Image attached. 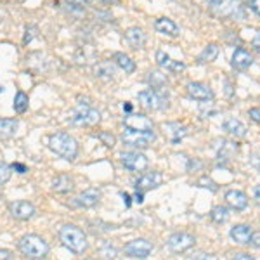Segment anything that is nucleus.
<instances>
[{"label": "nucleus", "mask_w": 260, "mask_h": 260, "mask_svg": "<svg viewBox=\"0 0 260 260\" xmlns=\"http://www.w3.org/2000/svg\"><path fill=\"white\" fill-rule=\"evenodd\" d=\"M123 110L127 113H130V111H132V104H123Z\"/></svg>", "instance_id": "nucleus-50"}, {"label": "nucleus", "mask_w": 260, "mask_h": 260, "mask_svg": "<svg viewBox=\"0 0 260 260\" xmlns=\"http://www.w3.org/2000/svg\"><path fill=\"white\" fill-rule=\"evenodd\" d=\"M123 125L127 128L134 130H154V125L148 116L144 115H136V113H128L123 118Z\"/></svg>", "instance_id": "nucleus-14"}, {"label": "nucleus", "mask_w": 260, "mask_h": 260, "mask_svg": "<svg viewBox=\"0 0 260 260\" xmlns=\"http://www.w3.org/2000/svg\"><path fill=\"white\" fill-rule=\"evenodd\" d=\"M121 196H123V200H125V205H127V207H130V196L127 194V192H123Z\"/></svg>", "instance_id": "nucleus-49"}, {"label": "nucleus", "mask_w": 260, "mask_h": 260, "mask_svg": "<svg viewBox=\"0 0 260 260\" xmlns=\"http://www.w3.org/2000/svg\"><path fill=\"white\" fill-rule=\"evenodd\" d=\"M18 132V120L0 118V137H12Z\"/></svg>", "instance_id": "nucleus-28"}, {"label": "nucleus", "mask_w": 260, "mask_h": 260, "mask_svg": "<svg viewBox=\"0 0 260 260\" xmlns=\"http://www.w3.org/2000/svg\"><path fill=\"white\" fill-rule=\"evenodd\" d=\"M137 99L146 110L149 111H161L165 108H169V98L161 92H156L153 89H148V90H142L137 94Z\"/></svg>", "instance_id": "nucleus-7"}, {"label": "nucleus", "mask_w": 260, "mask_h": 260, "mask_svg": "<svg viewBox=\"0 0 260 260\" xmlns=\"http://www.w3.org/2000/svg\"><path fill=\"white\" fill-rule=\"evenodd\" d=\"M120 158H121L123 167L130 172H144L149 165V160L146 158V154L139 153V151H127V153H121Z\"/></svg>", "instance_id": "nucleus-9"}, {"label": "nucleus", "mask_w": 260, "mask_h": 260, "mask_svg": "<svg viewBox=\"0 0 260 260\" xmlns=\"http://www.w3.org/2000/svg\"><path fill=\"white\" fill-rule=\"evenodd\" d=\"M49 148L52 153L61 156L66 161H75L78 156V142L70 134L59 132L49 137Z\"/></svg>", "instance_id": "nucleus-1"}, {"label": "nucleus", "mask_w": 260, "mask_h": 260, "mask_svg": "<svg viewBox=\"0 0 260 260\" xmlns=\"http://www.w3.org/2000/svg\"><path fill=\"white\" fill-rule=\"evenodd\" d=\"M98 139L103 142L106 148H113V146L116 144V137L113 136L111 132H99L98 134Z\"/></svg>", "instance_id": "nucleus-35"}, {"label": "nucleus", "mask_w": 260, "mask_h": 260, "mask_svg": "<svg viewBox=\"0 0 260 260\" xmlns=\"http://www.w3.org/2000/svg\"><path fill=\"white\" fill-rule=\"evenodd\" d=\"M163 182V175L160 172H148V174L141 175L139 179L136 180V189L141 192L156 189L158 186H161Z\"/></svg>", "instance_id": "nucleus-12"}, {"label": "nucleus", "mask_w": 260, "mask_h": 260, "mask_svg": "<svg viewBox=\"0 0 260 260\" xmlns=\"http://www.w3.org/2000/svg\"><path fill=\"white\" fill-rule=\"evenodd\" d=\"M94 73H95V77H98V78H104V80H111V78L115 77V68H113V64H111L110 61L99 62V64L95 66Z\"/></svg>", "instance_id": "nucleus-30"}, {"label": "nucleus", "mask_w": 260, "mask_h": 260, "mask_svg": "<svg viewBox=\"0 0 260 260\" xmlns=\"http://www.w3.org/2000/svg\"><path fill=\"white\" fill-rule=\"evenodd\" d=\"M33 37H37V28L35 26H28L26 28V35H24V44H30Z\"/></svg>", "instance_id": "nucleus-37"}, {"label": "nucleus", "mask_w": 260, "mask_h": 260, "mask_svg": "<svg viewBox=\"0 0 260 260\" xmlns=\"http://www.w3.org/2000/svg\"><path fill=\"white\" fill-rule=\"evenodd\" d=\"M248 115L255 123H260V108H251V110L248 111Z\"/></svg>", "instance_id": "nucleus-39"}, {"label": "nucleus", "mask_w": 260, "mask_h": 260, "mask_svg": "<svg viewBox=\"0 0 260 260\" xmlns=\"http://www.w3.org/2000/svg\"><path fill=\"white\" fill-rule=\"evenodd\" d=\"M186 89H187V95H189L191 99H196V101L213 99V90L203 82H191V83H187Z\"/></svg>", "instance_id": "nucleus-13"}, {"label": "nucleus", "mask_w": 260, "mask_h": 260, "mask_svg": "<svg viewBox=\"0 0 260 260\" xmlns=\"http://www.w3.org/2000/svg\"><path fill=\"white\" fill-rule=\"evenodd\" d=\"M52 189L56 192H70L75 189V180L66 174L57 175V177L52 180Z\"/></svg>", "instance_id": "nucleus-23"}, {"label": "nucleus", "mask_w": 260, "mask_h": 260, "mask_svg": "<svg viewBox=\"0 0 260 260\" xmlns=\"http://www.w3.org/2000/svg\"><path fill=\"white\" fill-rule=\"evenodd\" d=\"M219 45L217 44H208L207 47L201 50V54L198 56V62L200 64H205V62H212L217 59V56H219Z\"/></svg>", "instance_id": "nucleus-27"}, {"label": "nucleus", "mask_w": 260, "mask_h": 260, "mask_svg": "<svg viewBox=\"0 0 260 260\" xmlns=\"http://www.w3.org/2000/svg\"><path fill=\"white\" fill-rule=\"evenodd\" d=\"M148 82L153 85V90H156V92H161L163 94V90H165V87H167V77L165 75H161L160 71H151L149 73V77H148Z\"/></svg>", "instance_id": "nucleus-29"}, {"label": "nucleus", "mask_w": 260, "mask_h": 260, "mask_svg": "<svg viewBox=\"0 0 260 260\" xmlns=\"http://www.w3.org/2000/svg\"><path fill=\"white\" fill-rule=\"evenodd\" d=\"M165 128L169 130L170 139H172V142H174V144H177L179 141H182L184 137L187 136V127H186V125L177 123V121H174V123H167Z\"/></svg>", "instance_id": "nucleus-24"}, {"label": "nucleus", "mask_w": 260, "mask_h": 260, "mask_svg": "<svg viewBox=\"0 0 260 260\" xmlns=\"http://www.w3.org/2000/svg\"><path fill=\"white\" fill-rule=\"evenodd\" d=\"M253 194H255V200H257V203L260 205V186H257L253 189Z\"/></svg>", "instance_id": "nucleus-47"}, {"label": "nucleus", "mask_w": 260, "mask_h": 260, "mask_svg": "<svg viewBox=\"0 0 260 260\" xmlns=\"http://www.w3.org/2000/svg\"><path fill=\"white\" fill-rule=\"evenodd\" d=\"M11 175H12V167H9L7 163H0V187L9 182Z\"/></svg>", "instance_id": "nucleus-34"}, {"label": "nucleus", "mask_w": 260, "mask_h": 260, "mask_svg": "<svg viewBox=\"0 0 260 260\" xmlns=\"http://www.w3.org/2000/svg\"><path fill=\"white\" fill-rule=\"evenodd\" d=\"M208 9L219 18L243 21L246 18V11L240 0H208Z\"/></svg>", "instance_id": "nucleus-2"}, {"label": "nucleus", "mask_w": 260, "mask_h": 260, "mask_svg": "<svg viewBox=\"0 0 260 260\" xmlns=\"http://www.w3.org/2000/svg\"><path fill=\"white\" fill-rule=\"evenodd\" d=\"M59 240L62 243V246H66L70 251H73V253H77V255H82L83 251L87 250L85 233L73 224L62 225L59 231Z\"/></svg>", "instance_id": "nucleus-4"}, {"label": "nucleus", "mask_w": 260, "mask_h": 260, "mask_svg": "<svg viewBox=\"0 0 260 260\" xmlns=\"http://www.w3.org/2000/svg\"><path fill=\"white\" fill-rule=\"evenodd\" d=\"M222 128H224L228 134H231V136L238 137V139H241V137H246V134H248V128H246V125L243 123L241 120H238V118H225L224 123H222Z\"/></svg>", "instance_id": "nucleus-18"}, {"label": "nucleus", "mask_w": 260, "mask_h": 260, "mask_svg": "<svg viewBox=\"0 0 260 260\" xmlns=\"http://www.w3.org/2000/svg\"><path fill=\"white\" fill-rule=\"evenodd\" d=\"M125 255L130 258H148L153 251V243L144 240V238H139V240H132L125 245Z\"/></svg>", "instance_id": "nucleus-8"}, {"label": "nucleus", "mask_w": 260, "mask_h": 260, "mask_svg": "<svg viewBox=\"0 0 260 260\" xmlns=\"http://www.w3.org/2000/svg\"><path fill=\"white\" fill-rule=\"evenodd\" d=\"M101 120V113L92 108L89 103H82L71 115V123L77 127H94Z\"/></svg>", "instance_id": "nucleus-6"}, {"label": "nucleus", "mask_w": 260, "mask_h": 260, "mask_svg": "<svg viewBox=\"0 0 260 260\" xmlns=\"http://www.w3.org/2000/svg\"><path fill=\"white\" fill-rule=\"evenodd\" d=\"M156 139L154 130H134L125 127L123 134H121V141L128 148H148V146Z\"/></svg>", "instance_id": "nucleus-5"}, {"label": "nucleus", "mask_w": 260, "mask_h": 260, "mask_svg": "<svg viewBox=\"0 0 260 260\" xmlns=\"http://www.w3.org/2000/svg\"><path fill=\"white\" fill-rule=\"evenodd\" d=\"M154 28H156V31L161 33V35H169V37H177L179 35V26L172 19H169V18L156 19V23H154Z\"/></svg>", "instance_id": "nucleus-22"}, {"label": "nucleus", "mask_w": 260, "mask_h": 260, "mask_svg": "<svg viewBox=\"0 0 260 260\" xmlns=\"http://www.w3.org/2000/svg\"><path fill=\"white\" fill-rule=\"evenodd\" d=\"M21 253L30 260H40L49 255V243L39 234H26L18 243Z\"/></svg>", "instance_id": "nucleus-3"}, {"label": "nucleus", "mask_w": 260, "mask_h": 260, "mask_svg": "<svg viewBox=\"0 0 260 260\" xmlns=\"http://www.w3.org/2000/svg\"><path fill=\"white\" fill-rule=\"evenodd\" d=\"M71 4H77V6H85V4H89L90 0H70Z\"/></svg>", "instance_id": "nucleus-48"}, {"label": "nucleus", "mask_w": 260, "mask_h": 260, "mask_svg": "<svg viewBox=\"0 0 260 260\" xmlns=\"http://www.w3.org/2000/svg\"><path fill=\"white\" fill-rule=\"evenodd\" d=\"M9 212H11V215L18 220H30V219H33V215H35L37 210L30 201L19 200V201H14V203L9 205Z\"/></svg>", "instance_id": "nucleus-11"}, {"label": "nucleus", "mask_w": 260, "mask_h": 260, "mask_svg": "<svg viewBox=\"0 0 260 260\" xmlns=\"http://www.w3.org/2000/svg\"><path fill=\"white\" fill-rule=\"evenodd\" d=\"M248 6L255 14L260 16V0H248Z\"/></svg>", "instance_id": "nucleus-40"}, {"label": "nucleus", "mask_w": 260, "mask_h": 260, "mask_svg": "<svg viewBox=\"0 0 260 260\" xmlns=\"http://www.w3.org/2000/svg\"><path fill=\"white\" fill-rule=\"evenodd\" d=\"M234 260H255V258L248 253H238L236 257H234Z\"/></svg>", "instance_id": "nucleus-45"}, {"label": "nucleus", "mask_w": 260, "mask_h": 260, "mask_svg": "<svg viewBox=\"0 0 260 260\" xmlns=\"http://www.w3.org/2000/svg\"><path fill=\"white\" fill-rule=\"evenodd\" d=\"M198 186L200 187H207V189H210L215 192L217 191V184L213 182V180L210 177H207V175H203V177H200L198 179Z\"/></svg>", "instance_id": "nucleus-36"}, {"label": "nucleus", "mask_w": 260, "mask_h": 260, "mask_svg": "<svg viewBox=\"0 0 260 260\" xmlns=\"http://www.w3.org/2000/svg\"><path fill=\"white\" fill-rule=\"evenodd\" d=\"M99 198H101V194L98 189H87L75 198V205L82 208H92L99 203Z\"/></svg>", "instance_id": "nucleus-19"}, {"label": "nucleus", "mask_w": 260, "mask_h": 260, "mask_svg": "<svg viewBox=\"0 0 260 260\" xmlns=\"http://www.w3.org/2000/svg\"><path fill=\"white\" fill-rule=\"evenodd\" d=\"M12 108H14V111L18 113V115H23V113L28 110V95L19 90L14 98V104H12Z\"/></svg>", "instance_id": "nucleus-31"}, {"label": "nucleus", "mask_w": 260, "mask_h": 260, "mask_svg": "<svg viewBox=\"0 0 260 260\" xmlns=\"http://www.w3.org/2000/svg\"><path fill=\"white\" fill-rule=\"evenodd\" d=\"M125 40L128 42V45L132 49H142L146 44V33L137 26H132L125 31Z\"/></svg>", "instance_id": "nucleus-20"}, {"label": "nucleus", "mask_w": 260, "mask_h": 260, "mask_svg": "<svg viewBox=\"0 0 260 260\" xmlns=\"http://www.w3.org/2000/svg\"><path fill=\"white\" fill-rule=\"evenodd\" d=\"M194 243H196L194 236L189 233H174L169 238V248L174 253H182V251L192 248Z\"/></svg>", "instance_id": "nucleus-10"}, {"label": "nucleus", "mask_w": 260, "mask_h": 260, "mask_svg": "<svg viewBox=\"0 0 260 260\" xmlns=\"http://www.w3.org/2000/svg\"><path fill=\"white\" fill-rule=\"evenodd\" d=\"M142 201H144V192L137 191L136 192V203H142Z\"/></svg>", "instance_id": "nucleus-46"}, {"label": "nucleus", "mask_w": 260, "mask_h": 260, "mask_svg": "<svg viewBox=\"0 0 260 260\" xmlns=\"http://www.w3.org/2000/svg\"><path fill=\"white\" fill-rule=\"evenodd\" d=\"M156 62L160 68L170 71V73H182V71L186 70V64H184V62L172 59L169 54L163 52V50H158L156 52Z\"/></svg>", "instance_id": "nucleus-15"}, {"label": "nucleus", "mask_w": 260, "mask_h": 260, "mask_svg": "<svg viewBox=\"0 0 260 260\" xmlns=\"http://www.w3.org/2000/svg\"><path fill=\"white\" fill-rule=\"evenodd\" d=\"M116 253H118V251H116V248L111 245V243H104V245L101 246V250H99V255L104 260H115Z\"/></svg>", "instance_id": "nucleus-33"}, {"label": "nucleus", "mask_w": 260, "mask_h": 260, "mask_svg": "<svg viewBox=\"0 0 260 260\" xmlns=\"http://www.w3.org/2000/svg\"><path fill=\"white\" fill-rule=\"evenodd\" d=\"M250 245L255 246V248H260V231H257V233H251L250 236Z\"/></svg>", "instance_id": "nucleus-38"}, {"label": "nucleus", "mask_w": 260, "mask_h": 260, "mask_svg": "<svg viewBox=\"0 0 260 260\" xmlns=\"http://www.w3.org/2000/svg\"><path fill=\"white\" fill-rule=\"evenodd\" d=\"M238 149H240V146H238L236 142L222 141V146H220L219 153H217V156H219V160H231V158L238 153Z\"/></svg>", "instance_id": "nucleus-26"}, {"label": "nucleus", "mask_w": 260, "mask_h": 260, "mask_svg": "<svg viewBox=\"0 0 260 260\" xmlns=\"http://www.w3.org/2000/svg\"><path fill=\"white\" fill-rule=\"evenodd\" d=\"M231 64H233L234 70L245 71L253 64V56H251L248 50H245V49H236L233 54V59H231Z\"/></svg>", "instance_id": "nucleus-17"}, {"label": "nucleus", "mask_w": 260, "mask_h": 260, "mask_svg": "<svg viewBox=\"0 0 260 260\" xmlns=\"http://www.w3.org/2000/svg\"><path fill=\"white\" fill-rule=\"evenodd\" d=\"M12 170H16L18 174H26V167H24L23 163H14V165H12Z\"/></svg>", "instance_id": "nucleus-42"}, {"label": "nucleus", "mask_w": 260, "mask_h": 260, "mask_svg": "<svg viewBox=\"0 0 260 260\" xmlns=\"http://www.w3.org/2000/svg\"><path fill=\"white\" fill-rule=\"evenodd\" d=\"M229 234H231V238H233V241L238 243V245H248L251 229H250V225H246V224H238V225H234V228H231Z\"/></svg>", "instance_id": "nucleus-21"}, {"label": "nucleus", "mask_w": 260, "mask_h": 260, "mask_svg": "<svg viewBox=\"0 0 260 260\" xmlns=\"http://www.w3.org/2000/svg\"><path fill=\"white\" fill-rule=\"evenodd\" d=\"M212 220L215 222V224H224L225 220L229 219V212L225 207H222V205H219V207H215L210 213Z\"/></svg>", "instance_id": "nucleus-32"}, {"label": "nucleus", "mask_w": 260, "mask_h": 260, "mask_svg": "<svg viewBox=\"0 0 260 260\" xmlns=\"http://www.w3.org/2000/svg\"><path fill=\"white\" fill-rule=\"evenodd\" d=\"M225 201H228L229 207L236 212H241L248 207V196L240 189H231L225 192Z\"/></svg>", "instance_id": "nucleus-16"}, {"label": "nucleus", "mask_w": 260, "mask_h": 260, "mask_svg": "<svg viewBox=\"0 0 260 260\" xmlns=\"http://www.w3.org/2000/svg\"><path fill=\"white\" fill-rule=\"evenodd\" d=\"M251 45H253V49L260 54V31L253 37V40H251Z\"/></svg>", "instance_id": "nucleus-41"}, {"label": "nucleus", "mask_w": 260, "mask_h": 260, "mask_svg": "<svg viewBox=\"0 0 260 260\" xmlns=\"http://www.w3.org/2000/svg\"><path fill=\"white\" fill-rule=\"evenodd\" d=\"M113 61H115V64L123 70L125 73H134V71H136V62L130 59L127 54H123V52L113 54Z\"/></svg>", "instance_id": "nucleus-25"}, {"label": "nucleus", "mask_w": 260, "mask_h": 260, "mask_svg": "<svg viewBox=\"0 0 260 260\" xmlns=\"http://www.w3.org/2000/svg\"><path fill=\"white\" fill-rule=\"evenodd\" d=\"M192 260H215L212 257V255H207V253H198Z\"/></svg>", "instance_id": "nucleus-44"}, {"label": "nucleus", "mask_w": 260, "mask_h": 260, "mask_svg": "<svg viewBox=\"0 0 260 260\" xmlns=\"http://www.w3.org/2000/svg\"><path fill=\"white\" fill-rule=\"evenodd\" d=\"M12 255L9 250H0V260H11Z\"/></svg>", "instance_id": "nucleus-43"}]
</instances>
